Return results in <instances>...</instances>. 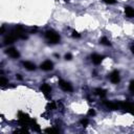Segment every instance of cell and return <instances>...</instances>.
<instances>
[{
	"instance_id": "1",
	"label": "cell",
	"mask_w": 134,
	"mask_h": 134,
	"mask_svg": "<svg viewBox=\"0 0 134 134\" xmlns=\"http://www.w3.org/2000/svg\"><path fill=\"white\" fill-rule=\"evenodd\" d=\"M31 120H32V119H30V117H29L28 114L23 113V112H19V113H18V121H19V124H20L22 127L30 126Z\"/></svg>"
},
{
	"instance_id": "2",
	"label": "cell",
	"mask_w": 134,
	"mask_h": 134,
	"mask_svg": "<svg viewBox=\"0 0 134 134\" xmlns=\"http://www.w3.org/2000/svg\"><path fill=\"white\" fill-rule=\"evenodd\" d=\"M45 37H46V39H47L50 43H52V44H57V43H59L60 40H61L59 34H57L54 30H51V29H50V30H47V31L45 32Z\"/></svg>"
},
{
	"instance_id": "3",
	"label": "cell",
	"mask_w": 134,
	"mask_h": 134,
	"mask_svg": "<svg viewBox=\"0 0 134 134\" xmlns=\"http://www.w3.org/2000/svg\"><path fill=\"white\" fill-rule=\"evenodd\" d=\"M59 86H60V88H61L63 91H65V92H72V90H73L72 85H71L69 82H66V81H64V80H60V81H59Z\"/></svg>"
},
{
	"instance_id": "4",
	"label": "cell",
	"mask_w": 134,
	"mask_h": 134,
	"mask_svg": "<svg viewBox=\"0 0 134 134\" xmlns=\"http://www.w3.org/2000/svg\"><path fill=\"white\" fill-rule=\"evenodd\" d=\"M17 39H18V37H17V35L15 34V31L13 30L10 34H8V35L4 38V44H5V45H7V44H12V43H14Z\"/></svg>"
},
{
	"instance_id": "5",
	"label": "cell",
	"mask_w": 134,
	"mask_h": 134,
	"mask_svg": "<svg viewBox=\"0 0 134 134\" xmlns=\"http://www.w3.org/2000/svg\"><path fill=\"white\" fill-rule=\"evenodd\" d=\"M111 83L113 84H118L120 82V76H119V72L117 70H114L110 73V76H109Z\"/></svg>"
},
{
	"instance_id": "6",
	"label": "cell",
	"mask_w": 134,
	"mask_h": 134,
	"mask_svg": "<svg viewBox=\"0 0 134 134\" xmlns=\"http://www.w3.org/2000/svg\"><path fill=\"white\" fill-rule=\"evenodd\" d=\"M5 53L8 54V55H9L10 58H13V59H18V58L20 57L19 51H18L16 48H14V47H9V48H7V49L5 50Z\"/></svg>"
},
{
	"instance_id": "7",
	"label": "cell",
	"mask_w": 134,
	"mask_h": 134,
	"mask_svg": "<svg viewBox=\"0 0 134 134\" xmlns=\"http://www.w3.org/2000/svg\"><path fill=\"white\" fill-rule=\"evenodd\" d=\"M40 68L42 70H44V71H49V70H51L53 68V63L51 61H49V60H46L40 65Z\"/></svg>"
},
{
	"instance_id": "8",
	"label": "cell",
	"mask_w": 134,
	"mask_h": 134,
	"mask_svg": "<svg viewBox=\"0 0 134 134\" xmlns=\"http://www.w3.org/2000/svg\"><path fill=\"white\" fill-rule=\"evenodd\" d=\"M40 89H41V91L43 92V94H44L46 97H49V94H50V92H51V87H50L48 84H46V83L42 84V86L40 87Z\"/></svg>"
},
{
	"instance_id": "9",
	"label": "cell",
	"mask_w": 134,
	"mask_h": 134,
	"mask_svg": "<svg viewBox=\"0 0 134 134\" xmlns=\"http://www.w3.org/2000/svg\"><path fill=\"white\" fill-rule=\"evenodd\" d=\"M104 104H105L108 108H110V109H112V110H117V109L120 108L119 102H107V100H105Z\"/></svg>"
},
{
	"instance_id": "10",
	"label": "cell",
	"mask_w": 134,
	"mask_h": 134,
	"mask_svg": "<svg viewBox=\"0 0 134 134\" xmlns=\"http://www.w3.org/2000/svg\"><path fill=\"white\" fill-rule=\"evenodd\" d=\"M103 59H104V57L100 55V54H97V53H93V54L91 55V61H92V63L95 64V65L100 64L102 61H103Z\"/></svg>"
},
{
	"instance_id": "11",
	"label": "cell",
	"mask_w": 134,
	"mask_h": 134,
	"mask_svg": "<svg viewBox=\"0 0 134 134\" xmlns=\"http://www.w3.org/2000/svg\"><path fill=\"white\" fill-rule=\"evenodd\" d=\"M125 14L128 18H134V8L131 6H126L125 7Z\"/></svg>"
},
{
	"instance_id": "12",
	"label": "cell",
	"mask_w": 134,
	"mask_h": 134,
	"mask_svg": "<svg viewBox=\"0 0 134 134\" xmlns=\"http://www.w3.org/2000/svg\"><path fill=\"white\" fill-rule=\"evenodd\" d=\"M23 66H24L27 70H29V71H32V70L36 69V65H35L32 62H28V61L23 62Z\"/></svg>"
},
{
	"instance_id": "13",
	"label": "cell",
	"mask_w": 134,
	"mask_h": 134,
	"mask_svg": "<svg viewBox=\"0 0 134 134\" xmlns=\"http://www.w3.org/2000/svg\"><path fill=\"white\" fill-rule=\"evenodd\" d=\"M95 93H96L97 95H99L100 97H105L106 94H107V91H106L105 89H102V88H96V89H95Z\"/></svg>"
},
{
	"instance_id": "14",
	"label": "cell",
	"mask_w": 134,
	"mask_h": 134,
	"mask_svg": "<svg viewBox=\"0 0 134 134\" xmlns=\"http://www.w3.org/2000/svg\"><path fill=\"white\" fill-rule=\"evenodd\" d=\"M30 126H31V129H32L34 131H36V132H40V131H41L40 126H39V125L36 122V120H35V119H32V120H31Z\"/></svg>"
},
{
	"instance_id": "15",
	"label": "cell",
	"mask_w": 134,
	"mask_h": 134,
	"mask_svg": "<svg viewBox=\"0 0 134 134\" xmlns=\"http://www.w3.org/2000/svg\"><path fill=\"white\" fill-rule=\"evenodd\" d=\"M57 103L55 102H50V103H48L47 104V106H46V109L47 110H54V109H57Z\"/></svg>"
},
{
	"instance_id": "16",
	"label": "cell",
	"mask_w": 134,
	"mask_h": 134,
	"mask_svg": "<svg viewBox=\"0 0 134 134\" xmlns=\"http://www.w3.org/2000/svg\"><path fill=\"white\" fill-rule=\"evenodd\" d=\"M99 43L100 44H103V45H106V46H110L111 45V43H110V41L106 38V37H103V38H100V40H99Z\"/></svg>"
},
{
	"instance_id": "17",
	"label": "cell",
	"mask_w": 134,
	"mask_h": 134,
	"mask_svg": "<svg viewBox=\"0 0 134 134\" xmlns=\"http://www.w3.org/2000/svg\"><path fill=\"white\" fill-rule=\"evenodd\" d=\"M44 131L46 133H58L59 132V129H55V128H47Z\"/></svg>"
},
{
	"instance_id": "18",
	"label": "cell",
	"mask_w": 134,
	"mask_h": 134,
	"mask_svg": "<svg viewBox=\"0 0 134 134\" xmlns=\"http://www.w3.org/2000/svg\"><path fill=\"white\" fill-rule=\"evenodd\" d=\"M14 133H28V130H27L26 127H23V128L20 129V130H16Z\"/></svg>"
},
{
	"instance_id": "19",
	"label": "cell",
	"mask_w": 134,
	"mask_h": 134,
	"mask_svg": "<svg viewBox=\"0 0 134 134\" xmlns=\"http://www.w3.org/2000/svg\"><path fill=\"white\" fill-rule=\"evenodd\" d=\"M7 83H8V81L4 76H1V86H5Z\"/></svg>"
},
{
	"instance_id": "20",
	"label": "cell",
	"mask_w": 134,
	"mask_h": 134,
	"mask_svg": "<svg viewBox=\"0 0 134 134\" xmlns=\"http://www.w3.org/2000/svg\"><path fill=\"white\" fill-rule=\"evenodd\" d=\"M88 122H89V121H88V119H87V118H85V119H82V120H81V125H82L83 127H87Z\"/></svg>"
},
{
	"instance_id": "21",
	"label": "cell",
	"mask_w": 134,
	"mask_h": 134,
	"mask_svg": "<svg viewBox=\"0 0 134 134\" xmlns=\"http://www.w3.org/2000/svg\"><path fill=\"white\" fill-rule=\"evenodd\" d=\"M129 89L131 92H134V81H131V83L129 85Z\"/></svg>"
},
{
	"instance_id": "22",
	"label": "cell",
	"mask_w": 134,
	"mask_h": 134,
	"mask_svg": "<svg viewBox=\"0 0 134 134\" xmlns=\"http://www.w3.org/2000/svg\"><path fill=\"white\" fill-rule=\"evenodd\" d=\"M72 37H73V38H80V37H81V35H80L77 31L73 30V31H72Z\"/></svg>"
},
{
	"instance_id": "23",
	"label": "cell",
	"mask_w": 134,
	"mask_h": 134,
	"mask_svg": "<svg viewBox=\"0 0 134 134\" xmlns=\"http://www.w3.org/2000/svg\"><path fill=\"white\" fill-rule=\"evenodd\" d=\"M71 59H72V54H71V53H66V54H65V60L70 61Z\"/></svg>"
},
{
	"instance_id": "24",
	"label": "cell",
	"mask_w": 134,
	"mask_h": 134,
	"mask_svg": "<svg viewBox=\"0 0 134 134\" xmlns=\"http://www.w3.org/2000/svg\"><path fill=\"white\" fill-rule=\"evenodd\" d=\"M89 116H93V115H95V111L93 110V109H89V111H88V113H87Z\"/></svg>"
},
{
	"instance_id": "25",
	"label": "cell",
	"mask_w": 134,
	"mask_h": 134,
	"mask_svg": "<svg viewBox=\"0 0 134 134\" xmlns=\"http://www.w3.org/2000/svg\"><path fill=\"white\" fill-rule=\"evenodd\" d=\"M103 1L106 2V3H108V4H113V3H115L116 0H103Z\"/></svg>"
},
{
	"instance_id": "26",
	"label": "cell",
	"mask_w": 134,
	"mask_h": 134,
	"mask_svg": "<svg viewBox=\"0 0 134 134\" xmlns=\"http://www.w3.org/2000/svg\"><path fill=\"white\" fill-rule=\"evenodd\" d=\"M16 77H17V79H18V80H20V81H21V80H22V76H21V75H20V74H16Z\"/></svg>"
},
{
	"instance_id": "27",
	"label": "cell",
	"mask_w": 134,
	"mask_h": 134,
	"mask_svg": "<svg viewBox=\"0 0 134 134\" xmlns=\"http://www.w3.org/2000/svg\"><path fill=\"white\" fill-rule=\"evenodd\" d=\"M129 113H131V114H132V115L134 116V108H133V109H132V110H131V111H130Z\"/></svg>"
},
{
	"instance_id": "28",
	"label": "cell",
	"mask_w": 134,
	"mask_h": 134,
	"mask_svg": "<svg viewBox=\"0 0 134 134\" xmlns=\"http://www.w3.org/2000/svg\"><path fill=\"white\" fill-rule=\"evenodd\" d=\"M131 51H132V52L134 53V44H133V45L131 46Z\"/></svg>"
},
{
	"instance_id": "29",
	"label": "cell",
	"mask_w": 134,
	"mask_h": 134,
	"mask_svg": "<svg viewBox=\"0 0 134 134\" xmlns=\"http://www.w3.org/2000/svg\"><path fill=\"white\" fill-rule=\"evenodd\" d=\"M3 32H4V26L1 27V34H3Z\"/></svg>"
}]
</instances>
